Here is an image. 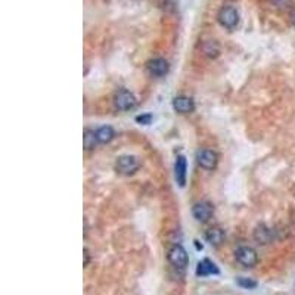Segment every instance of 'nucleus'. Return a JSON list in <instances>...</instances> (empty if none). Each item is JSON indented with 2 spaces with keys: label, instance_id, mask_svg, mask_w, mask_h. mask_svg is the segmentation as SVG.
<instances>
[{
  "label": "nucleus",
  "instance_id": "0eeeda50",
  "mask_svg": "<svg viewBox=\"0 0 295 295\" xmlns=\"http://www.w3.org/2000/svg\"><path fill=\"white\" fill-rule=\"evenodd\" d=\"M214 213V208H213V205L210 202H205V201H201V202H196L193 205V208H192V214L195 217L196 221L199 223H205V221H208L211 219Z\"/></svg>",
  "mask_w": 295,
  "mask_h": 295
},
{
  "label": "nucleus",
  "instance_id": "39448f33",
  "mask_svg": "<svg viewBox=\"0 0 295 295\" xmlns=\"http://www.w3.org/2000/svg\"><path fill=\"white\" fill-rule=\"evenodd\" d=\"M196 162L204 170H216L219 164V155L213 149H201L196 154Z\"/></svg>",
  "mask_w": 295,
  "mask_h": 295
},
{
  "label": "nucleus",
  "instance_id": "20e7f679",
  "mask_svg": "<svg viewBox=\"0 0 295 295\" xmlns=\"http://www.w3.org/2000/svg\"><path fill=\"white\" fill-rule=\"evenodd\" d=\"M168 261L171 266H174L176 269H185L188 263H189V257L186 250L182 245H173L168 250V255H167Z\"/></svg>",
  "mask_w": 295,
  "mask_h": 295
},
{
  "label": "nucleus",
  "instance_id": "dca6fc26",
  "mask_svg": "<svg viewBox=\"0 0 295 295\" xmlns=\"http://www.w3.org/2000/svg\"><path fill=\"white\" fill-rule=\"evenodd\" d=\"M202 53L206 58H217L220 53V46L216 40H208L202 44Z\"/></svg>",
  "mask_w": 295,
  "mask_h": 295
},
{
  "label": "nucleus",
  "instance_id": "6ab92c4d",
  "mask_svg": "<svg viewBox=\"0 0 295 295\" xmlns=\"http://www.w3.org/2000/svg\"><path fill=\"white\" fill-rule=\"evenodd\" d=\"M291 21H292V24L295 25V9H294L292 14H291Z\"/></svg>",
  "mask_w": 295,
  "mask_h": 295
},
{
  "label": "nucleus",
  "instance_id": "2eb2a0df",
  "mask_svg": "<svg viewBox=\"0 0 295 295\" xmlns=\"http://www.w3.org/2000/svg\"><path fill=\"white\" fill-rule=\"evenodd\" d=\"M96 136H98V140L99 143H109L114 140L115 137V130L111 127V126H102L96 130Z\"/></svg>",
  "mask_w": 295,
  "mask_h": 295
},
{
  "label": "nucleus",
  "instance_id": "ddd939ff",
  "mask_svg": "<svg viewBox=\"0 0 295 295\" xmlns=\"http://www.w3.org/2000/svg\"><path fill=\"white\" fill-rule=\"evenodd\" d=\"M205 239L211 247H220L224 241V232L220 227H211L206 230Z\"/></svg>",
  "mask_w": 295,
  "mask_h": 295
},
{
  "label": "nucleus",
  "instance_id": "7ed1b4c3",
  "mask_svg": "<svg viewBox=\"0 0 295 295\" xmlns=\"http://www.w3.org/2000/svg\"><path fill=\"white\" fill-rule=\"evenodd\" d=\"M235 257H236V261H238L241 266L244 267H254L258 263V254L257 251L252 248V247H248V245H244V247H239L235 252Z\"/></svg>",
  "mask_w": 295,
  "mask_h": 295
},
{
  "label": "nucleus",
  "instance_id": "6e6552de",
  "mask_svg": "<svg viewBox=\"0 0 295 295\" xmlns=\"http://www.w3.org/2000/svg\"><path fill=\"white\" fill-rule=\"evenodd\" d=\"M254 241L260 245H269L273 242L275 239V230H272L269 226L266 224H258L255 229H254Z\"/></svg>",
  "mask_w": 295,
  "mask_h": 295
},
{
  "label": "nucleus",
  "instance_id": "f8f14e48",
  "mask_svg": "<svg viewBox=\"0 0 295 295\" xmlns=\"http://www.w3.org/2000/svg\"><path fill=\"white\" fill-rule=\"evenodd\" d=\"M174 176H176V182L179 183V186L185 188V185H186V158L183 155H179L176 160Z\"/></svg>",
  "mask_w": 295,
  "mask_h": 295
},
{
  "label": "nucleus",
  "instance_id": "f03ea898",
  "mask_svg": "<svg viewBox=\"0 0 295 295\" xmlns=\"http://www.w3.org/2000/svg\"><path fill=\"white\" fill-rule=\"evenodd\" d=\"M114 105L117 109H120V111H132L136 108L137 99L130 90H127V88H121V90H118L114 96Z\"/></svg>",
  "mask_w": 295,
  "mask_h": 295
},
{
  "label": "nucleus",
  "instance_id": "9b49d317",
  "mask_svg": "<svg viewBox=\"0 0 295 295\" xmlns=\"http://www.w3.org/2000/svg\"><path fill=\"white\" fill-rule=\"evenodd\" d=\"M219 273H220L219 267H217V266H216L211 260H208V258L201 260V261L198 263V266H196V275H198L199 278L211 276V275H219Z\"/></svg>",
  "mask_w": 295,
  "mask_h": 295
},
{
  "label": "nucleus",
  "instance_id": "a211bd4d",
  "mask_svg": "<svg viewBox=\"0 0 295 295\" xmlns=\"http://www.w3.org/2000/svg\"><path fill=\"white\" fill-rule=\"evenodd\" d=\"M136 121L139 124H143V126H149L152 123V115L151 114H142V115H137L136 117Z\"/></svg>",
  "mask_w": 295,
  "mask_h": 295
},
{
  "label": "nucleus",
  "instance_id": "423d86ee",
  "mask_svg": "<svg viewBox=\"0 0 295 295\" xmlns=\"http://www.w3.org/2000/svg\"><path fill=\"white\" fill-rule=\"evenodd\" d=\"M219 22L224 28L233 30L236 25L239 24V12L236 11L233 6H224L219 12Z\"/></svg>",
  "mask_w": 295,
  "mask_h": 295
},
{
  "label": "nucleus",
  "instance_id": "f257e3e1",
  "mask_svg": "<svg viewBox=\"0 0 295 295\" xmlns=\"http://www.w3.org/2000/svg\"><path fill=\"white\" fill-rule=\"evenodd\" d=\"M140 168V161L134 155H121L115 161V171L123 176H132Z\"/></svg>",
  "mask_w": 295,
  "mask_h": 295
},
{
  "label": "nucleus",
  "instance_id": "f3484780",
  "mask_svg": "<svg viewBox=\"0 0 295 295\" xmlns=\"http://www.w3.org/2000/svg\"><path fill=\"white\" fill-rule=\"evenodd\" d=\"M236 283H238L244 289H254V288H257V282L255 280H252L250 278H244V276L236 279Z\"/></svg>",
  "mask_w": 295,
  "mask_h": 295
},
{
  "label": "nucleus",
  "instance_id": "4468645a",
  "mask_svg": "<svg viewBox=\"0 0 295 295\" xmlns=\"http://www.w3.org/2000/svg\"><path fill=\"white\" fill-rule=\"evenodd\" d=\"M98 143H99V140H98V136H96L95 130H90V129L84 130V133H83V146H84L86 151L93 149Z\"/></svg>",
  "mask_w": 295,
  "mask_h": 295
},
{
  "label": "nucleus",
  "instance_id": "1a4fd4ad",
  "mask_svg": "<svg viewBox=\"0 0 295 295\" xmlns=\"http://www.w3.org/2000/svg\"><path fill=\"white\" fill-rule=\"evenodd\" d=\"M170 67L164 58H155L148 62V71L154 77H164L168 73Z\"/></svg>",
  "mask_w": 295,
  "mask_h": 295
},
{
  "label": "nucleus",
  "instance_id": "9d476101",
  "mask_svg": "<svg viewBox=\"0 0 295 295\" xmlns=\"http://www.w3.org/2000/svg\"><path fill=\"white\" fill-rule=\"evenodd\" d=\"M173 108L179 114H191L195 109V102L189 96H176L173 99Z\"/></svg>",
  "mask_w": 295,
  "mask_h": 295
}]
</instances>
